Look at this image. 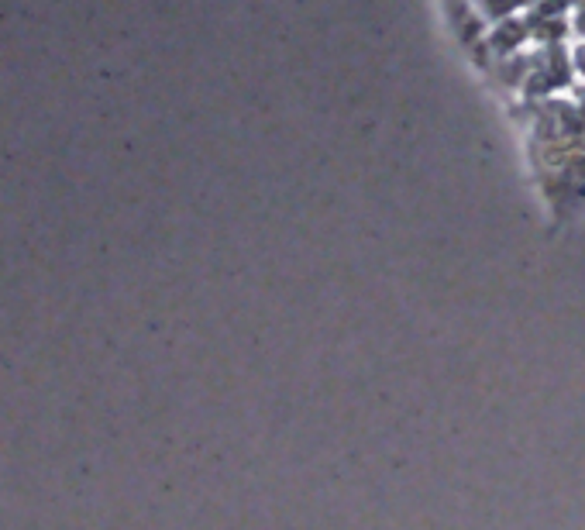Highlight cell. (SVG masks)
Masks as SVG:
<instances>
[{
	"mask_svg": "<svg viewBox=\"0 0 585 530\" xmlns=\"http://www.w3.org/2000/svg\"><path fill=\"white\" fill-rule=\"evenodd\" d=\"M526 39H530L526 21L517 18V14H507V18L492 21V28L486 31V39L482 41L489 45V52L500 59V56H509V52H520Z\"/></svg>",
	"mask_w": 585,
	"mask_h": 530,
	"instance_id": "obj_2",
	"label": "cell"
},
{
	"mask_svg": "<svg viewBox=\"0 0 585 530\" xmlns=\"http://www.w3.org/2000/svg\"><path fill=\"white\" fill-rule=\"evenodd\" d=\"M572 79H575V69L568 59V49L562 41H551V45H541L534 52L530 73L524 79V94L526 97H547L554 90H568Z\"/></svg>",
	"mask_w": 585,
	"mask_h": 530,
	"instance_id": "obj_1",
	"label": "cell"
},
{
	"mask_svg": "<svg viewBox=\"0 0 585 530\" xmlns=\"http://www.w3.org/2000/svg\"><path fill=\"white\" fill-rule=\"evenodd\" d=\"M572 31H575L579 39H585V0L572 7Z\"/></svg>",
	"mask_w": 585,
	"mask_h": 530,
	"instance_id": "obj_4",
	"label": "cell"
},
{
	"mask_svg": "<svg viewBox=\"0 0 585 530\" xmlns=\"http://www.w3.org/2000/svg\"><path fill=\"white\" fill-rule=\"evenodd\" d=\"M568 59H572V69H575V76L585 79V39H579L572 49H568Z\"/></svg>",
	"mask_w": 585,
	"mask_h": 530,
	"instance_id": "obj_3",
	"label": "cell"
}]
</instances>
